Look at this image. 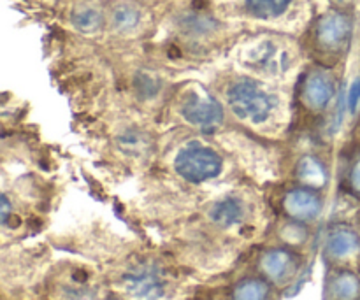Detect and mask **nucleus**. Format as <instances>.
<instances>
[{"instance_id": "1", "label": "nucleus", "mask_w": 360, "mask_h": 300, "mask_svg": "<svg viewBox=\"0 0 360 300\" xmlns=\"http://www.w3.org/2000/svg\"><path fill=\"white\" fill-rule=\"evenodd\" d=\"M229 105L238 118L252 123H264L276 107L278 98L264 90L257 81L239 79L227 93Z\"/></svg>"}, {"instance_id": "2", "label": "nucleus", "mask_w": 360, "mask_h": 300, "mask_svg": "<svg viewBox=\"0 0 360 300\" xmlns=\"http://www.w3.org/2000/svg\"><path fill=\"white\" fill-rule=\"evenodd\" d=\"M176 172L190 183H204L221 172V157L211 148L190 143L178 153L174 162Z\"/></svg>"}, {"instance_id": "3", "label": "nucleus", "mask_w": 360, "mask_h": 300, "mask_svg": "<svg viewBox=\"0 0 360 300\" xmlns=\"http://www.w3.org/2000/svg\"><path fill=\"white\" fill-rule=\"evenodd\" d=\"M123 288L132 299L160 300L167 292L164 270L153 262H141L130 267L122 278Z\"/></svg>"}, {"instance_id": "4", "label": "nucleus", "mask_w": 360, "mask_h": 300, "mask_svg": "<svg viewBox=\"0 0 360 300\" xmlns=\"http://www.w3.org/2000/svg\"><path fill=\"white\" fill-rule=\"evenodd\" d=\"M181 115L192 125L199 126L204 132H211L224 119V109L210 95L192 93L183 102Z\"/></svg>"}, {"instance_id": "5", "label": "nucleus", "mask_w": 360, "mask_h": 300, "mask_svg": "<svg viewBox=\"0 0 360 300\" xmlns=\"http://www.w3.org/2000/svg\"><path fill=\"white\" fill-rule=\"evenodd\" d=\"M352 28H354V23H352L347 14L330 13L319 21L316 39L326 49L336 51V49H341L350 41Z\"/></svg>"}, {"instance_id": "6", "label": "nucleus", "mask_w": 360, "mask_h": 300, "mask_svg": "<svg viewBox=\"0 0 360 300\" xmlns=\"http://www.w3.org/2000/svg\"><path fill=\"white\" fill-rule=\"evenodd\" d=\"M283 207L297 221H311L322 211V200L311 188H294L285 195Z\"/></svg>"}, {"instance_id": "7", "label": "nucleus", "mask_w": 360, "mask_h": 300, "mask_svg": "<svg viewBox=\"0 0 360 300\" xmlns=\"http://www.w3.org/2000/svg\"><path fill=\"white\" fill-rule=\"evenodd\" d=\"M297 256L290 253L288 249H271L260 260V267H262L264 274L269 278L274 283L281 285L287 283L297 270Z\"/></svg>"}, {"instance_id": "8", "label": "nucleus", "mask_w": 360, "mask_h": 300, "mask_svg": "<svg viewBox=\"0 0 360 300\" xmlns=\"http://www.w3.org/2000/svg\"><path fill=\"white\" fill-rule=\"evenodd\" d=\"M304 102L311 109H323L334 97V81L326 72H313L304 84Z\"/></svg>"}, {"instance_id": "9", "label": "nucleus", "mask_w": 360, "mask_h": 300, "mask_svg": "<svg viewBox=\"0 0 360 300\" xmlns=\"http://www.w3.org/2000/svg\"><path fill=\"white\" fill-rule=\"evenodd\" d=\"M327 255L333 259H348L360 249V237L348 227H338L327 235Z\"/></svg>"}, {"instance_id": "10", "label": "nucleus", "mask_w": 360, "mask_h": 300, "mask_svg": "<svg viewBox=\"0 0 360 300\" xmlns=\"http://www.w3.org/2000/svg\"><path fill=\"white\" fill-rule=\"evenodd\" d=\"M360 297V280L350 270H340L327 285L329 300H357Z\"/></svg>"}, {"instance_id": "11", "label": "nucleus", "mask_w": 360, "mask_h": 300, "mask_svg": "<svg viewBox=\"0 0 360 300\" xmlns=\"http://www.w3.org/2000/svg\"><path fill=\"white\" fill-rule=\"evenodd\" d=\"M210 216L220 227H234V225H238L243 220V204L238 199H234V197L221 199L211 207Z\"/></svg>"}, {"instance_id": "12", "label": "nucleus", "mask_w": 360, "mask_h": 300, "mask_svg": "<svg viewBox=\"0 0 360 300\" xmlns=\"http://www.w3.org/2000/svg\"><path fill=\"white\" fill-rule=\"evenodd\" d=\"M70 21L83 34H94V32L101 30L102 23H104V18H102L101 11L95 9V7L79 6L70 14Z\"/></svg>"}, {"instance_id": "13", "label": "nucleus", "mask_w": 360, "mask_h": 300, "mask_svg": "<svg viewBox=\"0 0 360 300\" xmlns=\"http://www.w3.org/2000/svg\"><path fill=\"white\" fill-rule=\"evenodd\" d=\"M299 179L309 188H320L327 183V171L315 158H304L297 167Z\"/></svg>"}, {"instance_id": "14", "label": "nucleus", "mask_w": 360, "mask_h": 300, "mask_svg": "<svg viewBox=\"0 0 360 300\" xmlns=\"http://www.w3.org/2000/svg\"><path fill=\"white\" fill-rule=\"evenodd\" d=\"M290 4L292 0H246V9L255 18L271 20L281 16Z\"/></svg>"}, {"instance_id": "15", "label": "nucleus", "mask_w": 360, "mask_h": 300, "mask_svg": "<svg viewBox=\"0 0 360 300\" xmlns=\"http://www.w3.org/2000/svg\"><path fill=\"white\" fill-rule=\"evenodd\" d=\"M269 294V285L266 281L257 280V278H248V280H243L234 288L232 300H267Z\"/></svg>"}, {"instance_id": "16", "label": "nucleus", "mask_w": 360, "mask_h": 300, "mask_svg": "<svg viewBox=\"0 0 360 300\" xmlns=\"http://www.w3.org/2000/svg\"><path fill=\"white\" fill-rule=\"evenodd\" d=\"M141 14L139 11L134 6H127V4H122V6L116 7L112 11V25H115L116 30L120 32H130L139 25Z\"/></svg>"}, {"instance_id": "17", "label": "nucleus", "mask_w": 360, "mask_h": 300, "mask_svg": "<svg viewBox=\"0 0 360 300\" xmlns=\"http://www.w3.org/2000/svg\"><path fill=\"white\" fill-rule=\"evenodd\" d=\"M359 100H360V77L359 79H355V83L352 84L350 95H348V107H350L352 112L357 111Z\"/></svg>"}, {"instance_id": "18", "label": "nucleus", "mask_w": 360, "mask_h": 300, "mask_svg": "<svg viewBox=\"0 0 360 300\" xmlns=\"http://www.w3.org/2000/svg\"><path fill=\"white\" fill-rule=\"evenodd\" d=\"M350 179H352V186H354L355 192L360 193V158L357 162H355L354 169H352Z\"/></svg>"}, {"instance_id": "19", "label": "nucleus", "mask_w": 360, "mask_h": 300, "mask_svg": "<svg viewBox=\"0 0 360 300\" xmlns=\"http://www.w3.org/2000/svg\"><path fill=\"white\" fill-rule=\"evenodd\" d=\"M9 200H7V197L4 195L2 197V223L6 225L7 223V218H9Z\"/></svg>"}]
</instances>
